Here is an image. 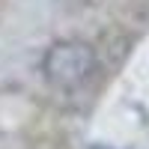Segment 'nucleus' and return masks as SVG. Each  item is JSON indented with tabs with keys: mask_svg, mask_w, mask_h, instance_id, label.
I'll return each mask as SVG.
<instances>
[{
	"mask_svg": "<svg viewBox=\"0 0 149 149\" xmlns=\"http://www.w3.org/2000/svg\"><path fill=\"white\" fill-rule=\"evenodd\" d=\"M95 72V51L84 39H60L42 57V78L54 90H74Z\"/></svg>",
	"mask_w": 149,
	"mask_h": 149,
	"instance_id": "1",
	"label": "nucleus"
},
{
	"mask_svg": "<svg viewBox=\"0 0 149 149\" xmlns=\"http://www.w3.org/2000/svg\"><path fill=\"white\" fill-rule=\"evenodd\" d=\"M95 149H104V146H95Z\"/></svg>",
	"mask_w": 149,
	"mask_h": 149,
	"instance_id": "2",
	"label": "nucleus"
}]
</instances>
